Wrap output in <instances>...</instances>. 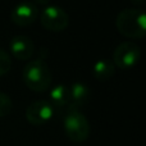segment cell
Instances as JSON below:
<instances>
[{"mask_svg":"<svg viewBox=\"0 0 146 146\" xmlns=\"http://www.w3.org/2000/svg\"><path fill=\"white\" fill-rule=\"evenodd\" d=\"M54 117V106L48 100H37L28 105L26 118L33 126H42Z\"/></svg>","mask_w":146,"mask_h":146,"instance_id":"obj_6","label":"cell"},{"mask_svg":"<svg viewBox=\"0 0 146 146\" xmlns=\"http://www.w3.org/2000/svg\"><path fill=\"white\" fill-rule=\"evenodd\" d=\"M22 77L26 86L35 92H45L51 85V71L42 58L28 62L23 68Z\"/></svg>","mask_w":146,"mask_h":146,"instance_id":"obj_2","label":"cell"},{"mask_svg":"<svg viewBox=\"0 0 146 146\" xmlns=\"http://www.w3.org/2000/svg\"><path fill=\"white\" fill-rule=\"evenodd\" d=\"M38 9L32 1H21L10 12V19L14 25L26 27L37 19Z\"/></svg>","mask_w":146,"mask_h":146,"instance_id":"obj_7","label":"cell"},{"mask_svg":"<svg viewBox=\"0 0 146 146\" xmlns=\"http://www.w3.org/2000/svg\"><path fill=\"white\" fill-rule=\"evenodd\" d=\"M40 22L45 30L59 32L68 27L69 15L59 5H46L41 13Z\"/></svg>","mask_w":146,"mask_h":146,"instance_id":"obj_5","label":"cell"},{"mask_svg":"<svg viewBox=\"0 0 146 146\" xmlns=\"http://www.w3.org/2000/svg\"><path fill=\"white\" fill-rule=\"evenodd\" d=\"M50 1V0H32V3L33 4H40V5H46L48 4V3Z\"/></svg>","mask_w":146,"mask_h":146,"instance_id":"obj_14","label":"cell"},{"mask_svg":"<svg viewBox=\"0 0 146 146\" xmlns=\"http://www.w3.org/2000/svg\"><path fill=\"white\" fill-rule=\"evenodd\" d=\"M9 49L15 59H18V60H28L35 53V44L28 36L17 35L10 38Z\"/></svg>","mask_w":146,"mask_h":146,"instance_id":"obj_8","label":"cell"},{"mask_svg":"<svg viewBox=\"0 0 146 146\" xmlns=\"http://www.w3.org/2000/svg\"><path fill=\"white\" fill-rule=\"evenodd\" d=\"M49 96H50V104L54 108H64V106H69L71 104L69 87L63 83L56 85L55 87L51 88Z\"/></svg>","mask_w":146,"mask_h":146,"instance_id":"obj_10","label":"cell"},{"mask_svg":"<svg viewBox=\"0 0 146 146\" xmlns=\"http://www.w3.org/2000/svg\"><path fill=\"white\" fill-rule=\"evenodd\" d=\"M12 108H13L12 99H10L5 92H1V91H0V118L7 117L8 114L12 111Z\"/></svg>","mask_w":146,"mask_h":146,"instance_id":"obj_12","label":"cell"},{"mask_svg":"<svg viewBox=\"0 0 146 146\" xmlns=\"http://www.w3.org/2000/svg\"><path fill=\"white\" fill-rule=\"evenodd\" d=\"M140 58H141L140 46L132 41H124L114 49L111 62L119 69H131L139 63Z\"/></svg>","mask_w":146,"mask_h":146,"instance_id":"obj_4","label":"cell"},{"mask_svg":"<svg viewBox=\"0 0 146 146\" xmlns=\"http://www.w3.org/2000/svg\"><path fill=\"white\" fill-rule=\"evenodd\" d=\"M114 72H115V66L110 59H99L95 62L92 68V74L98 81L110 80Z\"/></svg>","mask_w":146,"mask_h":146,"instance_id":"obj_11","label":"cell"},{"mask_svg":"<svg viewBox=\"0 0 146 146\" xmlns=\"http://www.w3.org/2000/svg\"><path fill=\"white\" fill-rule=\"evenodd\" d=\"M69 94H71V104L69 105L80 109L81 106L86 105L90 99V88L83 82H74L69 87Z\"/></svg>","mask_w":146,"mask_h":146,"instance_id":"obj_9","label":"cell"},{"mask_svg":"<svg viewBox=\"0 0 146 146\" xmlns=\"http://www.w3.org/2000/svg\"><path fill=\"white\" fill-rule=\"evenodd\" d=\"M63 127L68 139L73 142H85L90 136V123L87 117L74 106L69 105L64 114Z\"/></svg>","mask_w":146,"mask_h":146,"instance_id":"obj_3","label":"cell"},{"mask_svg":"<svg viewBox=\"0 0 146 146\" xmlns=\"http://www.w3.org/2000/svg\"><path fill=\"white\" fill-rule=\"evenodd\" d=\"M131 1L135 5H141V4H144L145 0H131Z\"/></svg>","mask_w":146,"mask_h":146,"instance_id":"obj_15","label":"cell"},{"mask_svg":"<svg viewBox=\"0 0 146 146\" xmlns=\"http://www.w3.org/2000/svg\"><path fill=\"white\" fill-rule=\"evenodd\" d=\"M117 30L129 38H141L146 35V14L139 8H128L119 12L115 18Z\"/></svg>","mask_w":146,"mask_h":146,"instance_id":"obj_1","label":"cell"},{"mask_svg":"<svg viewBox=\"0 0 146 146\" xmlns=\"http://www.w3.org/2000/svg\"><path fill=\"white\" fill-rule=\"evenodd\" d=\"M12 68V58L5 50L0 48V77L7 74Z\"/></svg>","mask_w":146,"mask_h":146,"instance_id":"obj_13","label":"cell"}]
</instances>
